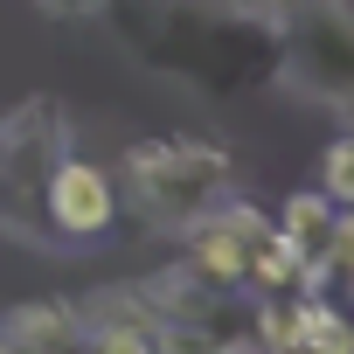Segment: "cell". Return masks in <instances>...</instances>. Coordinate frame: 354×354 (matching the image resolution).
<instances>
[{"instance_id": "8", "label": "cell", "mask_w": 354, "mask_h": 354, "mask_svg": "<svg viewBox=\"0 0 354 354\" xmlns=\"http://www.w3.org/2000/svg\"><path fill=\"white\" fill-rule=\"evenodd\" d=\"M0 347H84V313L77 299H28L0 326Z\"/></svg>"}, {"instance_id": "12", "label": "cell", "mask_w": 354, "mask_h": 354, "mask_svg": "<svg viewBox=\"0 0 354 354\" xmlns=\"http://www.w3.org/2000/svg\"><path fill=\"white\" fill-rule=\"evenodd\" d=\"M319 188L347 209L354 202V132H340L333 146H326V160H319Z\"/></svg>"}, {"instance_id": "7", "label": "cell", "mask_w": 354, "mask_h": 354, "mask_svg": "<svg viewBox=\"0 0 354 354\" xmlns=\"http://www.w3.org/2000/svg\"><path fill=\"white\" fill-rule=\"evenodd\" d=\"M77 313H84V347H111V354L167 347V319H160V306H153V285L91 292V299H77Z\"/></svg>"}, {"instance_id": "6", "label": "cell", "mask_w": 354, "mask_h": 354, "mask_svg": "<svg viewBox=\"0 0 354 354\" xmlns=\"http://www.w3.org/2000/svg\"><path fill=\"white\" fill-rule=\"evenodd\" d=\"M118 223V181L84 160V153H63L49 167V188H42V230L49 243H91Z\"/></svg>"}, {"instance_id": "14", "label": "cell", "mask_w": 354, "mask_h": 354, "mask_svg": "<svg viewBox=\"0 0 354 354\" xmlns=\"http://www.w3.org/2000/svg\"><path fill=\"white\" fill-rule=\"evenodd\" d=\"M257 8H271V15H278V8H285V0H257Z\"/></svg>"}, {"instance_id": "1", "label": "cell", "mask_w": 354, "mask_h": 354, "mask_svg": "<svg viewBox=\"0 0 354 354\" xmlns=\"http://www.w3.org/2000/svg\"><path fill=\"white\" fill-rule=\"evenodd\" d=\"M104 15L146 70L209 97L271 84L285 63L278 15L257 0H104Z\"/></svg>"}, {"instance_id": "2", "label": "cell", "mask_w": 354, "mask_h": 354, "mask_svg": "<svg viewBox=\"0 0 354 354\" xmlns=\"http://www.w3.org/2000/svg\"><path fill=\"white\" fill-rule=\"evenodd\" d=\"M230 181H236V160L216 139H160L125 160L118 202H132L139 223H153V230H188L230 195Z\"/></svg>"}, {"instance_id": "3", "label": "cell", "mask_w": 354, "mask_h": 354, "mask_svg": "<svg viewBox=\"0 0 354 354\" xmlns=\"http://www.w3.org/2000/svg\"><path fill=\"white\" fill-rule=\"evenodd\" d=\"M70 153V118L56 97H28L8 125H0V230L21 243H49L42 230V188L49 167Z\"/></svg>"}, {"instance_id": "4", "label": "cell", "mask_w": 354, "mask_h": 354, "mask_svg": "<svg viewBox=\"0 0 354 354\" xmlns=\"http://www.w3.org/2000/svg\"><path fill=\"white\" fill-rule=\"evenodd\" d=\"M278 35H285L278 77H292L326 104H354V0H285Z\"/></svg>"}, {"instance_id": "13", "label": "cell", "mask_w": 354, "mask_h": 354, "mask_svg": "<svg viewBox=\"0 0 354 354\" xmlns=\"http://www.w3.org/2000/svg\"><path fill=\"white\" fill-rule=\"evenodd\" d=\"M42 8H49V15H97L104 0H42Z\"/></svg>"}, {"instance_id": "10", "label": "cell", "mask_w": 354, "mask_h": 354, "mask_svg": "<svg viewBox=\"0 0 354 354\" xmlns=\"http://www.w3.org/2000/svg\"><path fill=\"white\" fill-rule=\"evenodd\" d=\"M333 195L326 188H306V195H285V209H278V230L299 243V250H313L319 257V243H326V223H333Z\"/></svg>"}, {"instance_id": "11", "label": "cell", "mask_w": 354, "mask_h": 354, "mask_svg": "<svg viewBox=\"0 0 354 354\" xmlns=\"http://www.w3.org/2000/svg\"><path fill=\"white\" fill-rule=\"evenodd\" d=\"M319 264H326V285H347V292H354V202L333 209L326 243H319Z\"/></svg>"}, {"instance_id": "5", "label": "cell", "mask_w": 354, "mask_h": 354, "mask_svg": "<svg viewBox=\"0 0 354 354\" xmlns=\"http://www.w3.org/2000/svg\"><path fill=\"white\" fill-rule=\"evenodd\" d=\"M271 223L250 209V202H236V195H223L202 223H188L181 236H188V257H181V271L195 278V285H209V292H243L250 285V250H257V236H264Z\"/></svg>"}, {"instance_id": "9", "label": "cell", "mask_w": 354, "mask_h": 354, "mask_svg": "<svg viewBox=\"0 0 354 354\" xmlns=\"http://www.w3.org/2000/svg\"><path fill=\"white\" fill-rule=\"evenodd\" d=\"M292 347L347 354V347H354V319H347L326 292H292Z\"/></svg>"}]
</instances>
